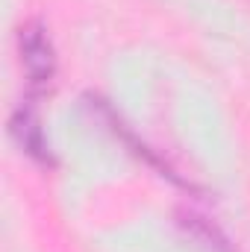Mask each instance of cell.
Segmentation results:
<instances>
[{
  "label": "cell",
  "mask_w": 250,
  "mask_h": 252,
  "mask_svg": "<svg viewBox=\"0 0 250 252\" xmlns=\"http://www.w3.org/2000/svg\"><path fill=\"white\" fill-rule=\"evenodd\" d=\"M18 56H21V70L27 76L30 91L33 94L50 91L56 79V50L42 21H27L18 30Z\"/></svg>",
  "instance_id": "cell-1"
},
{
  "label": "cell",
  "mask_w": 250,
  "mask_h": 252,
  "mask_svg": "<svg viewBox=\"0 0 250 252\" xmlns=\"http://www.w3.org/2000/svg\"><path fill=\"white\" fill-rule=\"evenodd\" d=\"M9 132H12V138L18 141V147H21L33 161H39V164H44V167H53V164H56V161H53V153H50V144H47V138H44V129H42V121H39L36 106L21 103V106L15 109V115H12V121H9Z\"/></svg>",
  "instance_id": "cell-2"
}]
</instances>
